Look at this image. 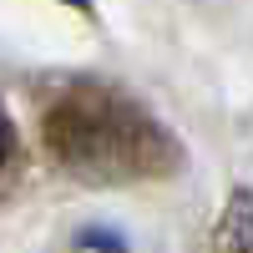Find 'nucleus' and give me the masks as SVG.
<instances>
[{
  "label": "nucleus",
  "instance_id": "1",
  "mask_svg": "<svg viewBox=\"0 0 253 253\" xmlns=\"http://www.w3.org/2000/svg\"><path fill=\"white\" fill-rule=\"evenodd\" d=\"M46 142L71 167H137L142 147H152L157 137L137 107L117 101L112 91H76L46 117Z\"/></svg>",
  "mask_w": 253,
  "mask_h": 253
},
{
  "label": "nucleus",
  "instance_id": "2",
  "mask_svg": "<svg viewBox=\"0 0 253 253\" xmlns=\"http://www.w3.org/2000/svg\"><path fill=\"white\" fill-rule=\"evenodd\" d=\"M218 253H253V198L248 193H233L223 213V228H218Z\"/></svg>",
  "mask_w": 253,
  "mask_h": 253
},
{
  "label": "nucleus",
  "instance_id": "3",
  "mask_svg": "<svg viewBox=\"0 0 253 253\" xmlns=\"http://www.w3.org/2000/svg\"><path fill=\"white\" fill-rule=\"evenodd\" d=\"M0 162H5V126H0Z\"/></svg>",
  "mask_w": 253,
  "mask_h": 253
},
{
  "label": "nucleus",
  "instance_id": "4",
  "mask_svg": "<svg viewBox=\"0 0 253 253\" xmlns=\"http://www.w3.org/2000/svg\"><path fill=\"white\" fill-rule=\"evenodd\" d=\"M66 5H76V10H86V5H91V0H66Z\"/></svg>",
  "mask_w": 253,
  "mask_h": 253
}]
</instances>
